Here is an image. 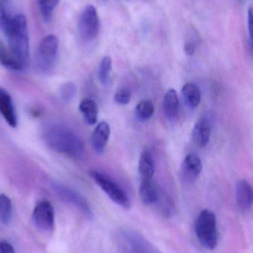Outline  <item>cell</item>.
Wrapping results in <instances>:
<instances>
[{"instance_id":"83f0119b","label":"cell","mask_w":253,"mask_h":253,"mask_svg":"<svg viewBox=\"0 0 253 253\" xmlns=\"http://www.w3.org/2000/svg\"><path fill=\"white\" fill-rule=\"evenodd\" d=\"M248 26L249 31L250 47L253 56V7H250L248 10Z\"/></svg>"},{"instance_id":"8992f818","label":"cell","mask_w":253,"mask_h":253,"mask_svg":"<svg viewBox=\"0 0 253 253\" xmlns=\"http://www.w3.org/2000/svg\"><path fill=\"white\" fill-rule=\"evenodd\" d=\"M100 31V21L96 7L87 5L82 12L79 21V31L84 41L90 42L98 37Z\"/></svg>"},{"instance_id":"ac0fdd59","label":"cell","mask_w":253,"mask_h":253,"mask_svg":"<svg viewBox=\"0 0 253 253\" xmlns=\"http://www.w3.org/2000/svg\"><path fill=\"white\" fill-rule=\"evenodd\" d=\"M181 92H182L184 102L190 108H196L200 103L202 93L196 84L187 83L183 86Z\"/></svg>"},{"instance_id":"52a82bcc","label":"cell","mask_w":253,"mask_h":253,"mask_svg":"<svg viewBox=\"0 0 253 253\" xmlns=\"http://www.w3.org/2000/svg\"><path fill=\"white\" fill-rule=\"evenodd\" d=\"M52 187L62 200L74 205L79 211H81L88 218L93 217V212L90 210V205L87 203V200L78 192L57 182H53Z\"/></svg>"},{"instance_id":"484cf974","label":"cell","mask_w":253,"mask_h":253,"mask_svg":"<svg viewBox=\"0 0 253 253\" xmlns=\"http://www.w3.org/2000/svg\"><path fill=\"white\" fill-rule=\"evenodd\" d=\"M131 91L126 87H122L114 95V101L120 105H127L131 99Z\"/></svg>"},{"instance_id":"e0dca14e","label":"cell","mask_w":253,"mask_h":253,"mask_svg":"<svg viewBox=\"0 0 253 253\" xmlns=\"http://www.w3.org/2000/svg\"><path fill=\"white\" fill-rule=\"evenodd\" d=\"M79 108L87 124L90 126L96 124L99 110H98L97 104L94 100L91 99H84L82 101Z\"/></svg>"},{"instance_id":"9c48e42d","label":"cell","mask_w":253,"mask_h":253,"mask_svg":"<svg viewBox=\"0 0 253 253\" xmlns=\"http://www.w3.org/2000/svg\"><path fill=\"white\" fill-rule=\"evenodd\" d=\"M202 162L199 155L189 153L184 158L181 167L183 178L187 182H193L197 179L202 171Z\"/></svg>"},{"instance_id":"ffe728a7","label":"cell","mask_w":253,"mask_h":253,"mask_svg":"<svg viewBox=\"0 0 253 253\" xmlns=\"http://www.w3.org/2000/svg\"><path fill=\"white\" fill-rule=\"evenodd\" d=\"M126 238L134 253H156L141 236L134 233H127Z\"/></svg>"},{"instance_id":"5b68a950","label":"cell","mask_w":253,"mask_h":253,"mask_svg":"<svg viewBox=\"0 0 253 253\" xmlns=\"http://www.w3.org/2000/svg\"><path fill=\"white\" fill-rule=\"evenodd\" d=\"M90 175L114 203L124 209L130 208V200L126 192L111 177L97 170H90Z\"/></svg>"},{"instance_id":"9a60e30c","label":"cell","mask_w":253,"mask_h":253,"mask_svg":"<svg viewBox=\"0 0 253 253\" xmlns=\"http://www.w3.org/2000/svg\"><path fill=\"white\" fill-rule=\"evenodd\" d=\"M138 173L142 180H150L154 175L156 166L151 153L144 150L138 161Z\"/></svg>"},{"instance_id":"ba28073f","label":"cell","mask_w":253,"mask_h":253,"mask_svg":"<svg viewBox=\"0 0 253 253\" xmlns=\"http://www.w3.org/2000/svg\"><path fill=\"white\" fill-rule=\"evenodd\" d=\"M32 218L37 229L44 232L51 231L54 227L55 220L53 205L47 201H42L34 208Z\"/></svg>"},{"instance_id":"603a6c76","label":"cell","mask_w":253,"mask_h":253,"mask_svg":"<svg viewBox=\"0 0 253 253\" xmlns=\"http://www.w3.org/2000/svg\"><path fill=\"white\" fill-rule=\"evenodd\" d=\"M12 215V204L6 195H0V220L4 224L10 222Z\"/></svg>"},{"instance_id":"4316f807","label":"cell","mask_w":253,"mask_h":253,"mask_svg":"<svg viewBox=\"0 0 253 253\" xmlns=\"http://www.w3.org/2000/svg\"><path fill=\"white\" fill-rule=\"evenodd\" d=\"M198 40L195 37H190L188 40H186L184 43V49L186 54L188 56H193L196 52L198 46Z\"/></svg>"},{"instance_id":"d6986e66","label":"cell","mask_w":253,"mask_h":253,"mask_svg":"<svg viewBox=\"0 0 253 253\" xmlns=\"http://www.w3.org/2000/svg\"><path fill=\"white\" fill-rule=\"evenodd\" d=\"M0 64L4 68L12 71H19L25 68L23 65L10 53L9 49L6 48L4 44L1 42H0Z\"/></svg>"},{"instance_id":"cb8c5ba5","label":"cell","mask_w":253,"mask_h":253,"mask_svg":"<svg viewBox=\"0 0 253 253\" xmlns=\"http://www.w3.org/2000/svg\"><path fill=\"white\" fill-rule=\"evenodd\" d=\"M112 69V60L109 56H105L101 62L99 69V79L102 85H106L109 82L110 74Z\"/></svg>"},{"instance_id":"7402d4cb","label":"cell","mask_w":253,"mask_h":253,"mask_svg":"<svg viewBox=\"0 0 253 253\" xmlns=\"http://www.w3.org/2000/svg\"><path fill=\"white\" fill-rule=\"evenodd\" d=\"M37 1L43 19L46 22H50L60 0H37Z\"/></svg>"},{"instance_id":"d4e9b609","label":"cell","mask_w":253,"mask_h":253,"mask_svg":"<svg viewBox=\"0 0 253 253\" xmlns=\"http://www.w3.org/2000/svg\"><path fill=\"white\" fill-rule=\"evenodd\" d=\"M77 86L74 83L69 82L62 84L59 90V97L64 102H70L75 97L77 93Z\"/></svg>"},{"instance_id":"3957f363","label":"cell","mask_w":253,"mask_h":253,"mask_svg":"<svg viewBox=\"0 0 253 253\" xmlns=\"http://www.w3.org/2000/svg\"><path fill=\"white\" fill-rule=\"evenodd\" d=\"M196 236L201 245L208 250L215 249L218 244L216 218L215 214L209 210H204L196 220Z\"/></svg>"},{"instance_id":"7c38bea8","label":"cell","mask_w":253,"mask_h":253,"mask_svg":"<svg viewBox=\"0 0 253 253\" xmlns=\"http://www.w3.org/2000/svg\"><path fill=\"white\" fill-rule=\"evenodd\" d=\"M0 114L12 127L17 126V117L10 93L0 87Z\"/></svg>"},{"instance_id":"f1b7e54d","label":"cell","mask_w":253,"mask_h":253,"mask_svg":"<svg viewBox=\"0 0 253 253\" xmlns=\"http://www.w3.org/2000/svg\"><path fill=\"white\" fill-rule=\"evenodd\" d=\"M0 253H15L13 247L6 242H0Z\"/></svg>"},{"instance_id":"277c9868","label":"cell","mask_w":253,"mask_h":253,"mask_svg":"<svg viewBox=\"0 0 253 253\" xmlns=\"http://www.w3.org/2000/svg\"><path fill=\"white\" fill-rule=\"evenodd\" d=\"M59 49V40L53 34L46 36L40 42L34 57L36 68L40 72L47 74L54 68Z\"/></svg>"},{"instance_id":"44dd1931","label":"cell","mask_w":253,"mask_h":253,"mask_svg":"<svg viewBox=\"0 0 253 253\" xmlns=\"http://www.w3.org/2000/svg\"><path fill=\"white\" fill-rule=\"evenodd\" d=\"M155 112L153 102L148 99L141 101L135 108V115L137 119L141 122L148 121L152 118Z\"/></svg>"},{"instance_id":"8fae6325","label":"cell","mask_w":253,"mask_h":253,"mask_svg":"<svg viewBox=\"0 0 253 253\" xmlns=\"http://www.w3.org/2000/svg\"><path fill=\"white\" fill-rule=\"evenodd\" d=\"M212 123L209 117H202L194 126L192 138L195 144L199 147L208 145L211 137Z\"/></svg>"},{"instance_id":"7a4b0ae2","label":"cell","mask_w":253,"mask_h":253,"mask_svg":"<svg viewBox=\"0 0 253 253\" xmlns=\"http://www.w3.org/2000/svg\"><path fill=\"white\" fill-rule=\"evenodd\" d=\"M46 145L56 153L79 159L84 153V144L72 129L61 125H51L43 132Z\"/></svg>"},{"instance_id":"2e32d148","label":"cell","mask_w":253,"mask_h":253,"mask_svg":"<svg viewBox=\"0 0 253 253\" xmlns=\"http://www.w3.org/2000/svg\"><path fill=\"white\" fill-rule=\"evenodd\" d=\"M163 109L165 115L169 120L175 118L178 112L179 101L178 94L174 89H169L165 93L163 99Z\"/></svg>"},{"instance_id":"6da1fadb","label":"cell","mask_w":253,"mask_h":253,"mask_svg":"<svg viewBox=\"0 0 253 253\" xmlns=\"http://www.w3.org/2000/svg\"><path fill=\"white\" fill-rule=\"evenodd\" d=\"M0 31L7 38L10 53L25 68L29 59V36L26 16L18 13L1 21Z\"/></svg>"},{"instance_id":"30bf717a","label":"cell","mask_w":253,"mask_h":253,"mask_svg":"<svg viewBox=\"0 0 253 253\" xmlns=\"http://www.w3.org/2000/svg\"><path fill=\"white\" fill-rule=\"evenodd\" d=\"M111 135V126L106 122H101L95 127L90 136V143L93 150L97 154L102 155L105 152Z\"/></svg>"},{"instance_id":"5bb4252c","label":"cell","mask_w":253,"mask_h":253,"mask_svg":"<svg viewBox=\"0 0 253 253\" xmlns=\"http://www.w3.org/2000/svg\"><path fill=\"white\" fill-rule=\"evenodd\" d=\"M139 196L141 202L146 205H156L161 199L160 190L152 179L141 181Z\"/></svg>"},{"instance_id":"4fadbf2b","label":"cell","mask_w":253,"mask_h":253,"mask_svg":"<svg viewBox=\"0 0 253 253\" xmlns=\"http://www.w3.org/2000/svg\"><path fill=\"white\" fill-rule=\"evenodd\" d=\"M236 202L242 211H248L253 205V187L246 180L238 183L236 190Z\"/></svg>"}]
</instances>
